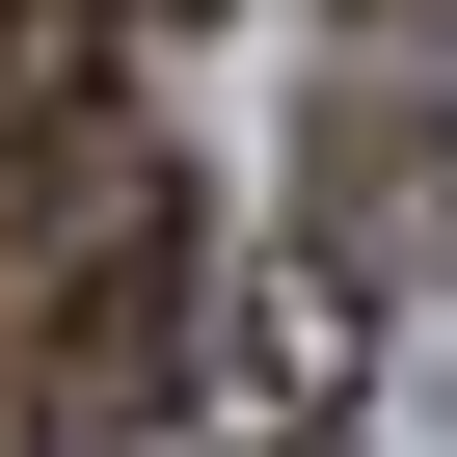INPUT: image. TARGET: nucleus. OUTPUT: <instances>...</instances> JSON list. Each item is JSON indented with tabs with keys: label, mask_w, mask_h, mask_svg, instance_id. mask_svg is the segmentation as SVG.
I'll return each instance as SVG.
<instances>
[{
	"label": "nucleus",
	"mask_w": 457,
	"mask_h": 457,
	"mask_svg": "<svg viewBox=\"0 0 457 457\" xmlns=\"http://www.w3.org/2000/svg\"><path fill=\"white\" fill-rule=\"evenodd\" d=\"M215 350V243H188V162L135 108L0 162V457H135Z\"/></svg>",
	"instance_id": "obj_1"
},
{
	"label": "nucleus",
	"mask_w": 457,
	"mask_h": 457,
	"mask_svg": "<svg viewBox=\"0 0 457 457\" xmlns=\"http://www.w3.org/2000/svg\"><path fill=\"white\" fill-rule=\"evenodd\" d=\"M296 270H323V296H430V270H457V81H430V54L323 81V162H296Z\"/></svg>",
	"instance_id": "obj_2"
},
{
	"label": "nucleus",
	"mask_w": 457,
	"mask_h": 457,
	"mask_svg": "<svg viewBox=\"0 0 457 457\" xmlns=\"http://www.w3.org/2000/svg\"><path fill=\"white\" fill-rule=\"evenodd\" d=\"M350 323H377V296L270 270V296H243V377H215V457H323V430H350Z\"/></svg>",
	"instance_id": "obj_3"
}]
</instances>
